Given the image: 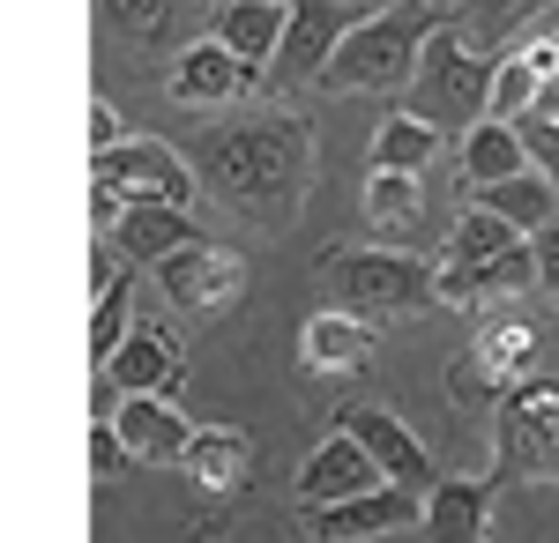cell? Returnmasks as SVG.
Returning a JSON list of instances; mask_svg holds the SVG:
<instances>
[{
    "instance_id": "cell-2",
    "label": "cell",
    "mask_w": 559,
    "mask_h": 543,
    "mask_svg": "<svg viewBox=\"0 0 559 543\" xmlns=\"http://www.w3.org/2000/svg\"><path fill=\"white\" fill-rule=\"evenodd\" d=\"M448 8L440 0H395V8H381V15H358L344 38H336V52L321 60V75L313 83L329 89V97H350V89H411V75H418V45H426V31L440 23Z\"/></svg>"
},
{
    "instance_id": "cell-17",
    "label": "cell",
    "mask_w": 559,
    "mask_h": 543,
    "mask_svg": "<svg viewBox=\"0 0 559 543\" xmlns=\"http://www.w3.org/2000/svg\"><path fill=\"white\" fill-rule=\"evenodd\" d=\"M426 536H492V484L477 476H432L426 484V514H418Z\"/></svg>"
},
{
    "instance_id": "cell-16",
    "label": "cell",
    "mask_w": 559,
    "mask_h": 543,
    "mask_svg": "<svg viewBox=\"0 0 559 543\" xmlns=\"http://www.w3.org/2000/svg\"><path fill=\"white\" fill-rule=\"evenodd\" d=\"M373 484H381V461L336 424L299 469V506H336V499H350V492H373Z\"/></svg>"
},
{
    "instance_id": "cell-34",
    "label": "cell",
    "mask_w": 559,
    "mask_h": 543,
    "mask_svg": "<svg viewBox=\"0 0 559 543\" xmlns=\"http://www.w3.org/2000/svg\"><path fill=\"white\" fill-rule=\"evenodd\" d=\"M112 142H120V112H112V97H90V157L112 149Z\"/></svg>"
},
{
    "instance_id": "cell-22",
    "label": "cell",
    "mask_w": 559,
    "mask_h": 543,
    "mask_svg": "<svg viewBox=\"0 0 559 543\" xmlns=\"http://www.w3.org/2000/svg\"><path fill=\"white\" fill-rule=\"evenodd\" d=\"M366 224L381 239H411L426 224V171H381L373 165V179H366Z\"/></svg>"
},
{
    "instance_id": "cell-21",
    "label": "cell",
    "mask_w": 559,
    "mask_h": 543,
    "mask_svg": "<svg viewBox=\"0 0 559 543\" xmlns=\"http://www.w3.org/2000/svg\"><path fill=\"white\" fill-rule=\"evenodd\" d=\"M545 8H552V0H463V8H448V23L463 31V45H477V52L492 60V52H508L522 31H537Z\"/></svg>"
},
{
    "instance_id": "cell-26",
    "label": "cell",
    "mask_w": 559,
    "mask_h": 543,
    "mask_svg": "<svg viewBox=\"0 0 559 543\" xmlns=\"http://www.w3.org/2000/svg\"><path fill=\"white\" fill-rule=\"evenodd\" d=\"M471 350H477V358H485V365H492L500 379H508V387H515V379L537 373V350H545V335L530 328V321H492V328L477 335Z\"/></svg>"
},
{
    "instance_id": "cell-6",
    "label": "cell",
    "mask_w": 559,
    "mask_h": 543,
    "mask_svg": "<svg viewBox=\"0 0 559 543\" xmlns=\"http://www.w3.org/2000/svg\"><path fill=\"white\" fill-rule=\"evenodd\" d=\"M90 179L120 186V202H173V209H187L202 194L194 165L179 157L173 142H134V134H120L112 149H97L90 157Z\"/></svg>"
},
{
    "instance_id": "cell-11",
    "label": "cell",
    "mask_w": 559,
    "mask_h": 543,
    "mask_svg": "<svg viewBox=\"0 0 559 543\" xmlns=\"http://www.w3.org/2000/svg\"><path fill=\"white\" fill-rule=\"evenodd\" d=\"M254 83H261L254 60H239L224 38H194L179 52V68H173L165 89H173V105H187V112H216V105H239Z\"/></svg>"
},
{
    "instance_id": "cell-18",
    "label": "cell",
    "mask_w": 559,
    "mask_h": 543,
    "mask_svg": "<svg viewBox=\"0 0 559 543\" xmlns=\"http://www.w3.org/2000/svg\"><path fill=\"white\" fill-rule=\"evenodd\" d=\"M179 469L202 484V492H239L247 484V469H254V439L247 432H231V424H216V432H187V447H179Z\"/></svg>"
},
{
    "instance_id": "cell-36",
    "label": "cell",
    "mask_w": 559,
    "mask_h": 543,
    "mask_svg": "<svg viewBox=\"0 0 559 543\" xmlns=\"http://www.w3.org/2000/svg\"><path fill=\"white\" fill-rule=\"evenodd\" d=\"M552 45H559V31H552Z\"/></svg>"
},
{
    "instance_id": "cell-20",
    "label": "cell",
    "mask_w": 559,
    "mask_h": 543,
    "mask_svg": "<svg viewBox=\"0 0 559 543\" xmlns=\"http://www.w3.org/2000/svg\"><path fill=\"white\" fill-rule=\"evenodd\" d=\"M471 202H485L492 216H508L522 239H530V231H545L559 216V179L537 171V165H522V171H508V179H492V186H477Z\"/></svg>"
},
{
    "instance_id": "cell-3",
    "label": "cell",
    "mask_w": 559,
    "mask_h": 543,
    "mask_svg": "<svg viewBox=\"0 0 559 543\" xmlns=\"http://www.w3.org/2000/svg\"><path fill=\"white\" fill-rule=\"evenodd\" d=\"M485 83H492V60H485L477 45H463V31L440 15L426 31V45H418V75H411L403 97H411L418 120H432L448 134V126L485 120Z\"/></svg>"
},
{
    "instance_id": "cell-32",
    "label": "cell",
    "mask_w": 559,
    "mask_h": 543,
    "mask_svg": "<svg viewBox=\"0 0 559 543\" xmlns=\"http://www.w3.org/2000/svg\"><path fill=\"white\" fill-rule=\"evenodd\" d=\"M120 461H128L120 432H112V418H97V424H90V476H97V484H112V476H120Z\"/></svg>"
},
{
    "instance_id": "cell-15",
    "label": "cell",
    "mask_w": 559,
    "mask_h": 543,
    "mask_svg": "<svg viewBox=\"0 0 559 543\" xmlns=\"http://www.w3.org/2000/svg\"><path fill=\"white\" fill-rule=\"evenodd\" d=\"M112 432H120L128 461L179 469V447H187V432H194V424L173 410V395H120V410H112Z\"/></svg>"
},
{
    "instance_id": "cell-38",
    "label": "cell",
    "mask_w": 559,
    "mask_h": 543,
    "mask_svg": "<svg viewBox=\"0 0 559 543\" xmlns=\"http://www.w3.org/2000/svg\"><path fill=\"white\" fill-rule=\"evenodd\" d=\"M552 126H559V120H552Z\"/></svg>"
},
{
    "instance_id": "cell-29",
    "label": "cell",
    "mask_w": 559,
    "mask_h": 543,
    "mask_svg": "<svg viewBox=\"0 0 559 543\" xmlns=\"http://www.w3.org/2000/svg\"><path fill=\"white\" fill-rule=\"evenodd\" d=\"M537 68H530V52H508V60H492V83H485V112L492 120H515V112H530V97H537Z\"/></svg>"
},
{
    "instance_id": "cell-1",
    "label": "cell",
    "mask_w": 559,
    "mask_h": 543,
    "mask_svg": "<svg viewBox=\"0 0 559 543\" xmlns=\"http://www.w3.org/2000/svg\"><path fill=\"white\" fill-rule=\"evenodd\" d=\"M194 179L210 186L224 209L239 216H284L313 179V126L261 112V120H231L194 134Z\"/></svg>"
},
{
    "instance_id": "cell-23",
    "label": "cell",
    "mask_w": 559,
    "mask_h": 543,
    "mask_svg": "<svg viewBox=\"0 0 559 543\" xmlns=\"http://www.w3.org/2000/svg\"><path fill=\"white\" fill-rule=\"evenodd\" d=\"M530 165V149H522V134H515V120H471L463 126V179H471V194L477 186H492V179H508V171H522Z\"/></svg>"
},
{
    "instance_id": "cell-37",
    "label": "cell",
    "mask_w": 559,
    "mask_h": 543,
    "mask_svg": "<svg viewBox=\"0 0 559 543\" xmlns=\"http://www.w3.org/2000/svg\"><path fill=\"white\" fill-rule=\"evenodd\" d=\"M216 8H224V0H216Z\"/></svg>"
},
{
    "instance_id": "cell-10",
    "label": "cell",
    "mask_w": 559,
    "mask_h": 543,
    "mask_svg": "<svg viewBox=\"0 0 559 543\" xmlns=\"http://www.w3.org/2000/svg\"><path fill=\"white\" fill-rule=\"evenodd\" d=\"M306 514V536L321 543H358V536H395V529H418V514H426V492H411V484H373V492H350L336 506H299Z\"/></svg>"
},
{
    "instance_id": "cell-25",
    "label": "cell",
    "mask_w": 559,
    "mask_h": 543,
    "mask_svg": "<svg viewBox=\"0 0 559 543\" xmlns=\"http://www.w3.org/2000/svg\"><path fill=\"white\" fill-rule=\"evenodd\" d=\"M432 157H440V126L432 120H418L411 105L381 120V134H373V165L381 171H426Z\"/></svg>"
},
{
    "instance_id": "cell-35",
    "label": "cell",
    "mask_w": 559,
    "mask_h": 543,
    "mask_svg": "<svg viewBox=\"0 0 559 543\" xmlns=\"http://www.w3.org/2000/svg\"><path fill=\"white\" fill-rule=\"evenodd\" d=\"M90 224H97V239L120 224V186H105V179H90Z\"/></svg>"
},
{
    "instance_id": "cell-13",
    "label": "cell",
    "mask_w": 559,
    "mask_h": 543,
    "mask_svg": "<svg viewBox=\"0 0 559 543\" xmlns=\"http://www.w3.org/2000/svg\"><path fill=\"white\" fill-rule=\"evenodd\" d=\"M97 365H105V379L120 395H179L187 387V358H179V342L165 328H128Z\"/></svg>"
},
{
    "instance_id": "cell-9",
    "label": "cell",
    "mask_w": 559,
    "mask_h": 543,
    "mask_svg": "<svg viewBox=\"0 0 559 543\" xmlns=\"http://www.w3.org/2000/svg\"><path fill=\"white\" fill-rule=\"evenodd\" d=\"M537 291V261H530V239L485 253V261H432V305H455V313H477V305H500V298Z\"/></svg>"
},
{
    "instance_id": "cell-30",
    "label": "cell",
    "mask_w": 559,
    "mask_h": 543,
    "mask_svg": "<svg viewBox=\"0 0 559 543\" xmlns=\"http://www.w3.org/2000/svg\"><path fill=\"white\" fill-rule=\"evenodd\" d=\"M105 15L128 45H165L179 23V0H105Z\"/></svg>"
},
{
    "instance_id": "cell-33",
    "label": "cell",
    "mask_w": 559,
    "mask_h": 543,
    "mask_svg": "<svg viewBox=\"0 0 559 543\" xmlns=\"http://www.w3.org/2000/svg\"><path fill=\"white\" fill-rule=\"evenodd\" d=\"M530 261H537V291L559 305V216L545 231H530Z\"/></svg>"
},
{
    "instance_id": "cell-12",
    "label": "cell",
    "mask_w": 559,
    "mask_h": 543,
    "mask_svg": "<svg viewBox=\"0 0 559 543\" xmlns=\"http://www.w3.org/2000/svg\"><path fill=\"white\" fill-rule=\"evenodd\" d=\"M336 424L381 461L388 484H411V492H426V484H432V455L418 447V432L395 418V410H381V402H350V410H336Z\"/></svg>"
},
{
    "instance_id": "cell-8",
    "label": "cell",
    "mask_w": 559,
    "mask_h": 543,
    "mask_svg": "<svg viewBox=\"0 0 559 543\" xmlns=\"http://www.w3.org/2000/svg\"><path fill=\"white\" fill-rule=\"evenodd\" d=\"M350 23H358V0H292L284 8V38H276V52H269V83L299 89L321 75V60L336 52V38H344Z\"/></svg>"
},
{
    "instance_id": "cell-14",
    "label": "cell",
    "mask_w": 559,
    "mask_h": 543,
    "mask_svg": "<svg viewBox=\"0 0 559 543\" xmlns=\"http://www.w3.org/2000/svg\"><path fill=\"white\" fill-rule=\"evenodd\" d=\"M373 350H381V321H366V313H350V305H336V313H313L299 328V365L306 373H358V365H373Z\"/></svg>"
},
{
    "instance_id": "cell-5",
    "label": "cell",
    "mask_w": 559,
    "mask_h": 543,
    "mask_svg": "<svg viewBox=\"0 0 559 543\" xmlns=\"http://www.w3.org/2000/svg\"><path fill=\"white\" fill-rule=\"evenodd\" d=\"M559 476V379H515L500 395V484Z\"/></svg>"
},
{
    "instance_id": "cell-19",
    "label": "cell",
    "mask_w": 559,
    "mask_h": 543,
    "mask_svg": "<svg viewBox=\"0 0 559 543\" xmlns=\"http://www.w3.org/2000/svg\"><path fill=\"white\" fill-rule=\"evenodd\" d=\"M105 239H120V253L150 268V261H165L173 246L202 239V231H194V224H187V209H173V202H120V224H112Z\"/></svg>"
},
{
    "instance_id": "cell-7",
    "label": "cell",
    "mask_w": 559,
    "mask_h": 543,
    "mask_svg": "<svg viewBox=\"0 0 559 543\" xmlns=\"http://www.w3.org/2000/svg\"><path fill=\"white\" fill-rule=\"evenodd\" d=\"M150 268H157V291H165L173 313H216V305H231L247 291V261L224 253L216 239H187V246H173Z\"/></svg>"
},
{
    "instance_id": "cell-28",
    "label": "cell",
    "mask_w": 559,
    "mask_h": 543,
    "mask_svg": "<svg viewBox=\"0 0 559 543\" xmlns=\"http://www.w3.org/2000/svg\"><path fill=\"white\" fill-rule=\"evenodd\" d=\"M440 387H448V402H455L463 418H477V410H500V395H508V379L492 373V365H485L477 350H455V358H448V379H440Z\"/></svg>"
},
{
    "instance_id": "cell-27",
    "label": "cell",
    "mask_w": 559,
    "mask_h": 543,
    "mask_svg": "<svg viewBox=\"0 0 559 543\" xmlns=\"http://www.w3.org/2000/svg\"><path fill=\"white\" fill-rule=\"evenodd\" d=\"M522 231L508 224V216H492L485 202H471V209L455 216V231H448V246H440V261H485V253L515 246Z\"/></svg>"
},
{
    "instance_id": "cell-24",
    "label": "cell",
    "mask_w": 559,
    "mask_h": 543,
    "mask_svg": "<svg viewBox=\"0 0 559 543\" xmlns=\"http://www.w3.org/2000/svg\"><path fill=\"white\" fill-rule=\"evenodd\" d=\"M284 8H292V0H224V8H216V38L231 45L239 60L269 68V52L284 38Z\"/></svg>"
},
{
    "instance_id": "cell-4",
    "label": "cell",
    "mask_w": 559,
    "mask_h": 543,
    "mask_svg": "<svg viewBox=\"0 0 559 543\" xmlns=\"http://www.w3.org/2000/svg\"><path fill=\"white\" fill-rule=\"evenodd\" d=\"M336 268V291L350 298V313L366 321H403L432 305V261L418 253H395V246H366V253H329Z\"/></svg>"
},
{
    "instance_id": "cell-31",
    "label": "cell",
    "mask_w": 559,
    "mask_h": 543,
    "mask_svg": "<svg viewBox=\"0 0 559 543\" xmlns=\"http://www.w3.org/2000/svg\"><path fill=\"white\" fill-rule=\"evenodd\" d=\"M120 335H128V283H105L90 305V358H105Z\"/></svg>"
}]
</instances>
